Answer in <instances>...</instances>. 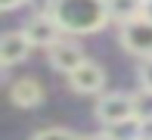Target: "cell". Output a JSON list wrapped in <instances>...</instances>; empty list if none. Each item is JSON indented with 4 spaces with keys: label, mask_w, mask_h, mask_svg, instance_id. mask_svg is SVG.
<instances>
[{
    "label": "cell",
    "mask_w": 152,
    "mask_h": 140,
    "mask_svg": "<svg viewBox=\"0 0 152 140\" xmlns=\"http://www.w3.org/2000/svg\"><path fill=\"white\" fill-rule=\"evenodd\" d=\"M68 87L75 90V94H99L102 87H106V72H102V66H96V62L87 59L81 69H75L72 75H68Z\"/></svg>",
    "instance_id": "8992f818"
},
{
    "label": "cell",
    "mask_w": 152,
    "mask_h": 140,
    "mask_svg": "<svg viewBox=\"0 0 152 140\" xmlns=\"http://www.w3.org/2000/svg\"><path fill=\"white\" fill-rule=\"evenodd\" d=\"M106 3H109V16L124 25V22H130V19H140L143 16L146 0H106Z\"/></svg>",
    "instance_id": "9c48e42d"
},
{
    "label": "cell",
    "mask_w": 152,
    "mask_h": 140,
    "mask_svg": "<svg viewBox=\"0 0 152 140\" xmlns=\"http://www.w3.org/2000/svg\"><path fill=\"white\" fill-rule=\"evenodd\" d=\"M31 140H84V137L72 134V131H65V128H44V131H37Z\"/></svg>",
    "instance_id": "8fae6325"
},
{
    "label": "cell",
    "mask_w": 152,
    "mask_h": 140,
    "mask_svg": "<svg viewBox=\"0 0 152 140\" xmlns=\"http://www.w3.org/2000/svg\"><path fill=\"white\" fill-rule=\"evenodd\" d=\"M84 140H115L109 131H102V134H93V137H84Z\"/></svg>",
    "instance_id": "5bb4252c"
},
{
    "label": "cell",
    "mask_w": 152,
    "mask_h": 140,
    "mask_svg": "<svg viewBox=\"0 0 152 140\" xmlns=\"http://www.w3.org/2000/svg\"><path fill=\"white\" fill-rule=\"evenodd\" d=\"M143 16H146V19H149V22H152V0H149V3H146V6H143Z\"/></svg>",
    "instance_id": "9a60e30c"
},
{
    "label": "cell",
    "mask_w": 152,
    "mask_h": 140,
    "mask_svg": "<svg viewBox=\"0 0 152 140\" xmlns=\"http://www.w3.org/2000/svg\"><path fill=\"white\" fill-rule=\"evenodd\" d=\"M10 100L19 109H34V106L44 103V87H40L37 78H19L10 87Z\"/></svg>",
    "instance_id": "52a82bcc"
},
{
    "label": "cell",
    "mask_w": 152,
    "mask_h": 140,
    "mask_svg": "<svg viewBox=\"0 0 152 140\" xmlns=\"http://www.w3.org/2000/svg\"><path fill=\"white\" fill-rule=\"evenodd\" d=\"M146 3H149V0H146Z\"/></svg>",
    "instance_id": "2e32d148"
},
{
    "label": "cell",
    "mask_w": 152,
    "mask_h": 140,
    "mask_svg": "<svg viewBox=\"0 0 152 140\" xmlns=\"http://www.w3.org/2000/svg\"><path fill=\"white\" fill-rule=\"evenodd\" d=\"M22 31H25V38H28L31 47H47V50H50L53 44L62 41V28L56 25V19H53L50 13H47V16H37V13H34L28 22H25Z\"/></svg>",
    "instance_id": "277c9868"
},
{
    "label": "cell",
    "mask_w": 152,
    "mask_h": 140,
    "mask_svg": "<svg viewBox=\"0 0 152 140\" xmlns=\"http://www.w3.org/2000/svg\"><path fill=\"white\" fill-rule=\"evenodd\" d=\"M50 16L62 34H93L112 19L106 0H56Z\"/></svg>",
    "instance_id": "6da1fadb"
},
{
    "label": "cell",
    "mask_w": 152,
    "mask_h": 140,
    "mask_svg": "<svg viewBox=\"0 0 152 140\" xmlns=\"http://www.w3.org/2000/svg\"><path fill=\"white\" fill-rule=\"evenodd\" d=\"M118 44L124 47V53L137 56L140 62L143 59H152V22L146 16L124 22L121 31H118Z\"/></svg>",
    "instance_id": "7a4b0ae2"
},
{
    "label": "cell",
    "mask_w": 152,
    "mask_h": 140,
    "mask_svg": "<svg viewBox=\"0 0 152 140\" xmlns=\"http://www.w3.org/2000/svg\"><path fill=\"white\" fill-rule=\"evenodd\" d=\"M28 53H31V44L25 38V31H6L3 34V41H0V62L6 69L22 62V59H28Z\"/></svg>",
    "instance_id": "ba28073f"
},
{
    "label": "cell",
    "mask_w": 152,
    "mask_h": 140,
    "mask_svg": "<svg viewBox=\"0 0 152 140\" xmlns=\"http://www.w3.org/2000/svg\"><path fill=\"white\" fill-rule=\"evenodd\" d=\"M130 97H134V118L143 122V125H152V90L140 87L137 94H130Z\"/></svg>",
    "instance_id": "30bf717a"
},
{
    "label": "cell",
    "mask_w": 152,
    "mask_h": 140,
    "mask_svg": "<svg viewBox=\"0 0 152 140\" xmlns=\"http://www.w3.org/2000/svg\"><path fill=\"white\" fill-rule=\"evenodd\" d=\"M137 78H140V87L152 90V59H143L140 69H137Z\"/></svg>",
    "instance_id": "7c38bea8"
},
{
    "label": "cell",
    "mask_w": 152,
    "mask_h": 140,
    "mask_svg": "<svg viewBox=\"0 0 152 140\" xmlns=\"http://www.w3.org/2000/svg\"><path fill=\"white\" fill-rule=\"evenodd\" d=\"M50 56V66L56 69V72H62V75H72L75 69H81L84 66V50H81V44H75V41H68V38H62L59 44H53L50 50H47Z\"/></svg>",
    "instance_id": "5b68a950"
},
{
    "label": "cell",
    "mask_w": 152,
    "mask_h": 140,
    "mask_svg": "<svg viewBox=\"0 0 152 140\" xmlns=\"http://www.w3.org/2000/svg\"><path fill=\"white\" fill-rule=\"evenodd\" d=\"M28 0H0V10L3 13H12V10H19V6H25Z\"/></svg>",
    "instance_id": "4fadbf2b"
},
{
    "label": "cell",
    "mask_w": 152,
    "mask_h": 140,
    "mask_svg": "<svg viewBox=\"0 0 152 140\" xmlns=\"http://www.w3.org/2000/svg\"><path fill=\"white\" fill-rule=\"evenodd\" d=\"M93 112L106 128H115V125L134 118V97L130 94H106V97H99Z\"/></svg>",
    "instance_id": "3957f363"
}]
</instances>
